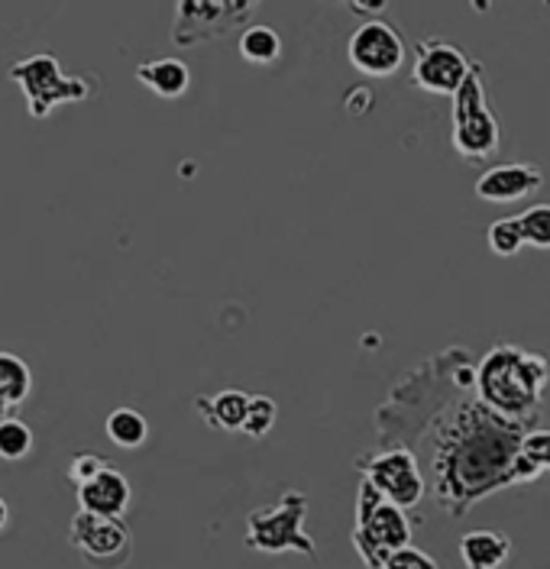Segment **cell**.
I'll return each instance as SVG.
<instances>
[{"label":"cell","instance_id":"obj_1","mask_svg":"<svg viewBox=\"0 0 550 569\" xmlns=\"http://www.w3.org/2000/svg\"><path fill=\"white\" fill-rule=\"evenodd\" d=\"M548 379L550 372L544 356L524 353L506 343L486 353L479 366L477 386L489 408L502 415H521V411H534Z\"/></svg>","mask_w":550,"mask_h":569},{"label":"cell","instance_id":"obj_2","mask_svg":"<svg viewBox=\"0 0 550 569\" xmlns=\"http://www.w3.org/2000/svg\"><path fill=\"white\" fill-rule=\"evenodd\" d=\"M7 74H10V81H17L23 88V98H27L33 120H46L59 104H78L91 94V84L84 78L62 74L59 59L49 52H37L23 62H13Z\"/></svg>","mask_w":550,"mask_h":569},{"label":"cell","instance_id":"obj_3","mask_svg":"<svg viewBox=\"0 0 550 569\" xmlns=\"http://www.w3.org/2000/svg\"><path fill=\"white\" fill-rule=\"evenodd\" d=\"M411 525L402 508L379 496L367 479L360 492V518H357V550L369 569H386L389 557L408 547Z\"/></svg>","mask_w":550,"mask_h":569},{"label":"cell","instance_id":"obj_4","mask_svg":"<svg viewBox=\"0 0 550 569\" xmlns=\"http://www.w3.org/2000/svg\"><path fill=\"white\" fill-rule=\"evenodd\" d=\"M304 511H308V498L301 492H286L279 501L257 508L247 521V547L262 550V553L298 550L304 557H314V543L301 528Z\"/></svg>","mask_w":550,"mask_h":569},{"label":"cell","instance_id":"obj_5","mask_svg":"<svg viewBox=\"0 0 550 569\" xmlns=\"http://www.w3.org/2000/svg\"><path fill=\"white\" fill-rule=\"evenodd\" d=\"M453 149L473 162L489 159L499 149V120L486 107V91H482L477 62H473L467 84L453 98Z\"/></svg>","mask_w":550,"mask_h":569},{"label":"cell","instance_id":"obj_6","mask_svg":"<svg viewBox=\"0 0 550 569\" xmlns=\"http://www.w3.org/2000/svg\"><path fill=\"white\" fill-rule=\"evenodd\" d=\"M69 543L94 569H120L133 553V537L123 518H101L78 511L69 525Z\"/></svg>","mask_w":550,"mask_h":569},{"label":"cell","instance_id":"obj_7","mask_svg":"<svg viewBox=\"0 0 550 569\" xmlns=\"http://www.w3.org/2000/svg\"><path fill=\"white\" fill-rule=\"evenodd\" d=\"M257 3L250 0H184L176 7V27L172 42L176 46H198L208 39L230 33L233 23L253 13Z\"/></svg>","mask_w":550,"mask_h":569},{"label":"cell","instance_id":"obj_8","mask_svg":"<svg viewBox=\"0 0 550 569\" xmlns=\"http://www.w3.org/2000/svg\"><path fill=\"white\" fill-rule=\"evenodd\" d=\"M473 71V62L443 39H424L414 52V69H411V84L438 94V98H457L460 88L467 84Z\"/></svg>","mask_w":550,"mask_h":569},{"label":"cell","instance_id":"obj_9","mask_svg":"<svg viewBox=\"0 0 550 569\" xmlns=\"http://www.w3.org/2000/svg\"><path fill=\"white\" fill-rule=\"evenodd\" d=\"M350 66L367 78H392L404 66L402 33L386 20H367L347 46Z\"/></svg>","mask_w":550,"mask_h":569},{"label":"cell","instance_id":"obj_10","mask_svg":"<svg viewBox=\"0 0 550 569\" xmlns=\"http://www.w3.org/2000/svg\"><path fill=\"white\" fill-rule=\"evenodd\" d=\"M360 469H363L369 486L402 511L424 498V479L408 450H386L379 457L360 462Z\"/></svg>","mask_w":550,"mask_h":569},{"label":"cell","instance_id":"obj_11","mask_svg":"<svg viewBox=\"0 0 550 569\" xmlns=\"http://www.w3.org/2000/svg\"><path fill=\"white\" fill-rule=\"evenodd\" d=\"M544 188V172L531 162H509L486 169L477 181V198L486 204H514Z\"/></svg>","mask_w":550,"mask_h":569},{"label":"cell","instance_id":"obj_12","mask_svg":"<svg viewBox=\"0 0 550 569\" xmlns=\"http://www.w3.org/2000/svg\"><path fill=\"white\" fill-rule=\"evenodd\" d=\"M130 501H133L130 479L113 466L104 469L98 479H91L88 486L78 489V511L101 515V518H123Z\"/></svg>","mask_w":550,"mask_h":569},{"label":"cell","instance_id":"obj_13","mask_svg":"<svg viewBox=\"0 0 550 569\" xmlns=\"http://www.w3.org/2000/svg\"><path fill=\"white\" fill-rule=\"evenodd\" d=\"M250 398L247 391L240 389H223L214 391V395H201L194 405L204 418V425H211L214 430H223V433H243V425H247V415H250Z\"/></svg>","mask_w":550,"mask_h":569},{"label":"cell","instance_id":"obj_14","mask_svg":"<svg viewBox=\"0 0 550 569\" xmlns=\"http://www.w3.org/2000/svg\"><path fill=\"white\" fill-rule=\"evenodd\" d=\"M512 557V540L502 531H470L460 537V560L467 569H502Z\"/></svg>","mask_w":550,"mask_h":569},{"label":"cell","instance_id":"obj_15","mask_svg":"<svg viewBox=\"0 0 550 569\" xmlns=\"http://www.w3.org/2000/svg\"><path fill=\"white\" fill-rule=\"evenodd\" d=\"M137 81L147 84L149 91L162 101H179L188 84H191V71L184 66L182 59H152V62H143L137 69Z\"/></svg>","mask_w":550,"mask_h":569},{"label":"cell","instance_id":"obj_16","mask_svg":"<svg viewBox=\"0 0 550 569\" xmlns=\"http://www.w3.org/2000/svg\"><path fill=\"white\" fill-rule=\"evenodd\" d=\"M33 391V372L17 353H0V421L10 418Z\"/></svg>","mask_w":550,"mask_h":569},{"label":"cell","instance_id":"obj_17","mask_svg":"<svg viewBox=\"0 0 550 569\" xmlns=\"http://www.w3.org/2000/svg\"><path fill=\"white\" fill-rule=\"evenodd\" d=\"M110 443H117L120 450H137L143 447L149 437V421L137 408H113L104 421Z\"/></svg>","mask_w":550,"mask_h":569},{"label":"cell","instance_id":"obj_18","mask_svg":"<svg viewBox=\"0 0 550 569\" xmlns=\"http://www.w3.org/2000/svg\"><path fill=\"white\" fill-rule=\"evenodd\" d=\"M240 56L247 62H253V66H272L282 56V39H279V33L272 27L253 23L240 36Z\"/></svg>","mask_w":550,"mask_h":569},{"label":"cell","instance_id":"obj_19","mask_svg":"<svg viewBox=\"0 0 550 569\" xmlns=\"http://www.w3.org/2000/svg\"><path fill=\"white\" fill-rule=\"evenodd\" d=\"M33 453V430L23 425L20 418H3L0 421V460L20 462Z\"/></svg>","mask_w":550,"mask_h":569},{"label":"cell","instance_id":"obj_20","mask_svg":"<svg viewBox=\"0 0 550 569\" xmlns=\"http://www.w3.org/2000/svg\"><path fill=\"white\" fill-rule=\"evenodd\" d=\"M489 249L502 259H512L518 249L524 247V227H521V217H506V220H496L489 223Z\"/></svg>","mask_w":550,"mask_h":569},{"label":"cell","instance_id":"obj_21","mask_svg":"<svg viewBox=\"0 0 550 569\" xmlns=\"http://www.w3.org/2000/svg\"><path fill=\"white\" fill-rule=\"evenodd\" d=\"M276 421H279V405L269 395H253L250 398V415H247L243 433L259 440V437H266L276 427Z\"/></svg>","mask_w":550,"mask_h":569},{"label":"cell","instance_id":"obj_22","mask_svg":"<svg viewBox=\"0 0 550 569\" xmlns=\"http://www.w3.org/2000/svg\"><path fill=\"white\" fill-rule=\"evenodd\" d=\"M521 227H524V243L538 249H550V204L548 208H531L521 213Z\"/></svg>","mask_w":550,"mask_h":569},{"label":"cell","instance_id":"obj_23","mask_svg":"<svg viewBox=\"0 0 550 569\" xmlns=\"http://www.w3.org/2000/svg\"><path fill=\"white\" fill-rule=\"evenodd\" d=\"M104 469H110V462L104 460V457H98V453H78V457L69 462V479L81 489V486H88L91 479H98Z\"/></svg>","mask_w":550,"mask_h":569},{"label":"cell","instance_id":"obj_24","mask_svg":"<svg viewBox=\"0 0 550 569\" xmlns=\"http://www.w3.org/2000/svg\"><path fill=\"white\" fill-rule=\"evenodd\" d=\"M521 457L538 469H550V430H534L521 437Z\"/></svg>","mask_w":550,"mask_h":569},{"label":"cell","instance_id":"obj_25","mask_svg":"<svg viewBox=\"0 0 550 569\" xmlns=\"http://www.w3.org/2000/svg\"><path fill=\"white\" fill-rule=\"evenodd\" d=\"M386 569H438V563H434L428 553H421V550H414V547H404V550L389 557Z\"/></svg>","mask_w":550,"mask_h":569},{"label":"cell","instance_id":"obj_26","mask_svg":"<svg viewBox=\"0 0 550 569\" xmlns=\"http://www.w3.org/2000/svg\"><path fill=\"white\" fill-rule=\"evenodd\" d=\"M7 525H10V508H7V501L0 498V531H3Z\"/></svg>","mask_w":550,"mask_h":569}]
</instances>
